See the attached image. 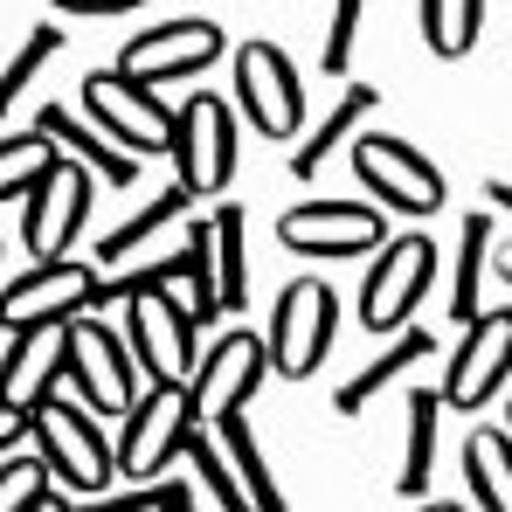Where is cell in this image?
Returning a JSON list of instances; mask_svg holds the SVG:
<instances>
[{"label":"cell","mask_w":512,"mask_h":512,"mask_svg":"<svg viewBox=\"0 0 512 512\" xmlns=\"http://www.w3.org/2000/svg\"><path fill=\"white\" fill-rule=\"evenodd\" d=\"M56 49H63V28H56V21H42V28H28V35H21V49H14V56H7V70H0V118L14 111V97H21V90L56 63Z\"/></svg>","instance_id":"cell-29"},{"label":"cell","mask_w":512,"mask_h":512,"mask_svg":"<svg viewBox=\"0 0 512 512\" xmlns=\"http://www.w3.org/2000/svg\"><path fill=\"white\" fill-rule=\"evenodd\" d=\"M416 14H423V42H429V56L457 63V56H471V49H478V28H485V0H416Z\"/></svg>","instance_id":"cell-27"},{"label":"cell","mask_w":512,"mask_h":512,"mask_svg":"<svg viewBox=\"0 0 512 512\" xmlns=\"http://www.w3.org/2000/svg\"><path fill=\"white\" fill-rule=\"evenodd\" d=\"M429 284H436V243L429 236H388L367 263V284H360V326L367 333H402Z\"/></svg>","instance_id":"cell-10"},{"label":"cell","mask_w":512,"mask_h":512,"mask_svg":"<svg viewBox=\"0 0 512 512\" xmlns=\"http://www.w3.org/2000/svg\"><path fill=\"white\" fill-rule=\"evenodd\" d=\"M492 215H464L457 222V291H450V319L471 326L485 312V263H492Z\"/></svg>","instance_id":"cell-26"},{"label":"cell","mask_w":512,"mask_h":512,"mask_svg":"<svg viewBox=\"0 0 512 512\" xmlns=\"http://www.w3.org/2000/svg\"><path fill=\"white\" fill-rule=\"evenodd\" d=\"M14 443H28V416L14 402H0V450H14Z\"/></svg>","instance_id":"cell-33"},{"label":"cell","mask_w":512,"mask_h":512,"mask_svg":"<svg viewBox=\"0 0 512 512\" xmlns=\"http://www.w3.org/2000/svg\"><path fill=\"white\" fill-rule=\"evenodd\" d=\"M263 374H270V346H263V333H250V326H229V333H215V340L201 346V367H194V381H187V395H194V416H201V423H222V416H236V409L250 402L256 388H263Z\"/></svg>","instance_id":"cell-14"},{"label":"cell","mask_w":512,"mask_h":512,"mask_svg":"<svg viewBox=\"0 0 512 512\" xmlns=\"http://www.w3.org/2000/svg\"><path fill=\"white\" fill-rule=\"evenodd\" d=\"M236 111L277 146L305 139V84H298V70L277 42H243L236 49Z\"/></svg>","instance_id":"cell-9"},{"label":"cell","mask_w":512,"mask_h":512,"mask_svg":"<svg viewBox=\"0 0 512 512\" xmlns=\"http://www.w3.org/2000/svg\"><path fill=\"white\" fill-rule=\"evenodd\" d=\"M56 160H63V153H56L35 125L14 132V139H0V208H7V201H28V194L56 173Z\"/></svg>","instance_id":"cell-28"},{"label":"cell","mask_w":512,"mask_h":512,"mask_svg":"<svg viewBox=\"0 0 512 512\" xmlns=\"http://www.w3.org/2000/svg\"><path fill=\"white\" fill-rule=\"evenodd\" d=\"M90 194H97V173L77 167V160H56V173L21 201V250L35 256V263L70 256L77 229L90 222Z\"/></svg>","instance_id":"cell-16"},{"label":"cell","mask_w":512,"mask_h":512,"mask_svg":"<svg viewBox=\"0 0 512 512\" xmlns=\"http://www.w3.org/2000/svg\"><path fill=\"white\" fill-rule=\"evenodd\" d=\"M63 374H70V326L14 333V340L0 346V402H14L21 416H35L42 402H56Z\"/></svg>","instance_id":"cell-17"},{"label":"cell","mask_w":512,"mask_h":512,"mask_svg":"<svg viewBox=\"0 0 512 512\" xmlns=\"http://www.w3.org/2000/svg\"><path fill=\"white\" fill-rule=\"evenodd\" d=\"M84 118L132 160H160L173 153V111L160 104V90L132 84L125 70H97L84 77Z\"/></svg>","instance_id":"cell-7"},{"label":"cell","mask_w":512,"mask_h":512,"mask_svg":"<svg viewBox=\"0 0 512 512\" xmlns=\"http://www.w3.org/2000/svg\"><path fill=\"white\" fill-rule=\"evenodd\" d=\"M56 14H84V21H97V14H132V7H146V0H49Z\"/></svg>","instance_id":"cell-32"},{"label":"cell","mask_w":512,"mask_h":512,"mask_svg":"<svg viewBox=\"0 0 512 512\" xmlns=\"http://www.w3.org/2000/svg\"><path fill=\"white\" fill-rule=\"evenodd\" d=\"M353 180L367 187V201L381 215H402V222H423L450 201L443 173L429 153H416L409 139H388V132H360L353 139Z\"/></svg>","instance_id":"cell-5"},{"label":"cell","mask_w":512,"mask_h":512,"mask_svg":"<svg viewBox=\"0 0 512 512\" xmlns=\"http://www.w3.org/2000/svg\"><path fill=\"white\" fill-rule=\"evenodd\" d=\"M492 270L512 284V236H492Z\"/></svg>","instance_id":"cell-35"},{"label":"cell","mask_w":512,"mask_h":512,"mask_svg":"<svg viewBox=\"0 0 512 512\" xmlns=\"http://www.w3.org/2000/svg\"><path fill=\"white\" fill-rule=\"evenodd\" d=\"M28 443H35V457L49 464V485L70 492V499H97V492H111V478H118L97 416L77 409L70 395H56V402H42V409L28 416Z\"/></svg>","instance_id":"cell-2"},{"label":"cell","mask_w":512,"mask_h":512,"mask_svg":"<svg viewBox=\"0 0 512 512\" xmlns=\"http://www.w3.org/2000/svg\"><path fill=\"white\" fill-rule=\"evenodd\" d=\"M35 132H42L63 160L90 167L97 180H118V187H132V180H139V160H132V153H118V146H111L90 118H70V104H49V111L35 118Z\"/></svg>","instance_id":"cell-20"},{"label":"cell","mask_w":512,"mask_h":512,"mask_svg":"<svg viewBox=\"0 0 512 512\" xmlns=\"http://www.w3.org/2000/svg\"><path fill=\"white\" fill-rule=\"evenodd\" d=\"M506 381H512V305H499V312H478L457 333L436 395H443V409H485Z\"/></svg>","instance_id":"cell-15"},{"label":"cell","mask_w":512,"mask_h":512,"mask_svg":"<svg viewBox=\"0 0 512 512\" xmlns=\"http://www.w3.org/2000/svg\"><path fill=\"white\" fill-rule=\"evenodd\" d=\"M201 243H208V270H215V298H222V319L243 312L250 298V256H243V208L222 201L208 222H201Z\"/></svg>","instance_id":"cell-23"},{"label":"cell","mask_w":512,"mask_h":512,"mask_svg":"<svg viewBox=\"0 0 512 512\" xmlns=\"http://www.w3.org/2000/svg\"><path fill=\"white\" fill-rule=\"evenodd\" d=\"M201 429L194 416V395L187 388H167V381H153L139 402H132V416L118 429V443H111V464H118V478L125 485H160L180 471V457H187V436Z\"/></svg>","instance_id":"cell-1"},{"label":"cell","mask_w":512,"mask_h":512,"mask_svg":"<svg viewBox=\"0 0 512 512\" xmlns=\"http://www.w3.org/2000/svg\"><path fill=\"white\" fill-rule=\"evenodd\" d=\"M429 353H436V340H429L423 326H402V333H395V346H381L360 374H346L340 388H333V409H340V416H360V409H367L388 381H402V367H416V360H429Z\"/></svg>","instance_id":"cell-24"},{"label":"cell","mask_w":512,"mask_h":512,"mask_svg":"<svg viewBox=\"0 0 512 512\" xmlns=\"http://www.w3.org/2000/svg\"><path fill=\"white\" fill-rule=\"evenodd\" d=\"M187 208H194V194H187L180 180H173V187H160V194H153L146 208H132L111 236H97V270H118L125 256H139L146 243H160L167 229H180V222H187Z\"/></svg>","instance_id":"cell-22"},{"label":"cell","mask_w":512,"mask_h":512,"mask_svg":"<svg viewBox=\"0 0 512 512\" xmlns=\"http://www.w3.org/2000/svg\"><path fill=\"white\" fill-rule=\"evenodd\" d=\"M409 512H457V506H450V499H416Z\"/></svg>","instance_id":"cell-37"},{"label":"cell","mask_w":512,"mask_h":512,"mask_svg":"<svg viewBox=\"0 0 512 512\" xmlns=\"http://www.w3.org/2000/svg\"><path fill=\"white\" fill-rule=\"evenodd\" d=\"M222 49H229V35H222L208 14H180V21H160V28L132 35V42L118 49V70H125L132 84L160 90V84H180V77L215 70Z\"/></svg>","instance_id":"cell-13"},{"label":"cell","mask_w":512,"mask_h":512,"mask_svg":"<svg viewBox=\"0 0 512 512\" xmlns=\"http://www.w3.org/2000/svg\"><path fill=\"white\" fill-rule=\"evenodd\" d=\"M333 333H340V298H333V284L326 277H291L284 291H277V305H270V374H284V381H312L319 367H326V353H333Z\"/></svg>","instance_id":"cell-4"},{"label":"cell","mask_w":512,"mask_h":512,"mask_svg":"<svg viewBox=\"0 0 512 512\" xmlns=\"http://www.w3.org/2000/svg\"><path fill=\"white\" fill-rule=\"evenodd\" d=\"M381 111V90L374 84H346V97L319 118V125H305V139L291 146V180H319L326 173V160L340 153V146H353L360 139V125Z\"/></svg>","instance_id":"cell-19"},{"label":"cell","mask_w":512,"mask_h":512,"mask_svg":"<svg viewBox=\"0 0 512 512\" xmlns=\"http://www.w3.org/2000/svg\"><path fill=\"white\" fill-rule=\"evenodd\" d=\"M277 243L291 256H319V263L374 256L388 243V215L374 201H298L277 215Z\"/></svg>","instance_id":"cell-11"},{"label":"cell","mask_w":512,"mask_h":512,"mask_svg":"<svg viewBox=\"0 0 512 512\" xmlns=\"http://www.w3.org/2000/svg\"><path fill=\"white\" fill-rule=\"evenodd\" d=\"M506 429H512V402H506Z\"/></svg>","instance_id":"cell-38"},{"label":"cell","mask_w":512,"mask_h":512,"mask_svg":"<svg viewBox=\"0 0 512 512\" xmlns=\"http://www.w3.org/2000/svg\"><path fill=\"white\" fill-rule=\"evenodd\" d=\"M97 291H104V270L84 256H56V263H28L14 284H0V333H49V326H70L97 312Z\"/></svg>","instance_id":"cell-3"},{"label":"cell","mask_w":512,"mask_h":512,"mask_svg":"<svg viewBox=\"0 0 512 512\" xmlns=\"http://www.w3.org/2000/svg\"><path fill=\"white\" fill-rule=\"evenodd\" d=\"M35 512H77V506H70L63 492H49V499H42V506H35Z\"/></svg>","instance_id":"cell-36"},{"label":"cell","mask_w":512,"mask_h":512,"mask_svg":"<svg viewBox=\"0 0 512 512\" xmlns=\"http://www.w3.org/2000/svg\"><path fill=\"white\" fill-rule=\"evenodd\" d=\"M49 492H56V485H49V464L35 457V443L0 450V512H35Z\"/></svg>","instance_id":"cell-30"},{"label":"cell","mask_w":512,"mask_h":512,"mask_svg":"<svg viewBox=\"0 0 512 512\" xmlns=\"http://www.w3.org/2000/svg\"><path fill=\"white\" fill-rule=\"evenodd\" d=\"M125 346L139 360L146 381H167V388H187L194 367H201V346H194V312L167 291H139L125 298Z\"/></svg>","instance_id":"cell-8"},{"label":"cell","mask_w":512,"mask_h":512,"mask_svg":"<svg viewBox=\"0 0 512 512\" xmlns=\"http://www.w3.org/2000/svg\"><path fill=\"white\" fill-rule=\"evenodd\" d=\"M464 485L478 512H512V429H478L464 443Z\"/></svg>","instance_id":"cell-25"},{"label":"cell","mask_w":512,"mask_h":512,"mask_svg":"<svg viewBox=\"0 0 512 512\" xmlns=\"http://www.w3.org/2000/svg\"><path fill=\"white\" fill-rule=\"evenodd\" d=\"M173 167L180 187L201 201V194H222L236 180V104L229 97H187L173 111Z\"/></svg>","instance_id":"cell-12"},{"label":"cell","mask_w":512,"mask_h":512,"mask_svg":"<svg viewBox=\"0 0 512 512\" xmlns=\"http://www.w3.org/2000/svg\"><path fill=\"white\" fill-rule=\"evenodd\" d=\"M360 14H367V0H333L326 42H319V70H326V77H346V70H353V35H360Z\"/></svg>","instance_id":"cell-31"},{"label":"cell","mask_w":512,"mask_h":512,"mask_svg":"<svg viewBox=\"0 0 512 512\" xmlns=\"http://www.w3.org/2000/svg\"><path fill=\"white\" fill-rule=\"evenodd\" d=\"M208 436H215L222 471H229V485H236V512H284V485H277V471H270V457H263V443H256L250 416L236 409V416L208 423Z\"/></svg>","instance_id":"cell-18"},{"label":"cell","mask_w":512,"mask_h":512,"mask_svg":"<svg viewBox=\"0 0 512 512\" xmlns=\"http://www.w3.org/2000/svg\"><path fill=\"white\" fill-rule=\"evenodd\" d=\"M63 395H77V409H90V416H118V423L146 395L125 333H111L97 312L70 319V374H63Z\"/></svg>","instance_id":"cell-6"},{"label":"cell","mask_w":512,"mask_h":512,"mask_svg":"<svg viewBox=\"0 0 512 512\" xmlns=\"http://www.w3.org/2000/svg\"><path fill=\"white\" fill-rule=\"evenodd\" d=\"M436 423H443V395L409 388L402 395V471H395V492L409 506L429 499V478H436Z\"/></svg>","instance_id":"cell-21"},{"label":"cell","mask_w":512,"mask_h":512,"mask_svg":"<svg viewBox=\"0 0 512 512\" xmlns=\"http://www.w3.org/2000/svg\"><path fill=\"white\" fill-rule=\"evenodd\" d=\"M485 201H492V215L512 222V180H485Z\"/></svg>","instance_id":"cell-34"}]
</instances>
